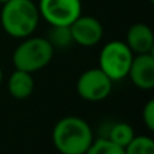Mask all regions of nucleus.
Instances as JSON below:
<instances>
[{"instance_id":"f257e3e1","label":"nucleus","mask_w":154,"mask_h":154,"mask_svg":"<svg viewBox=\"0 0 154 154\" xmlns=\"http://www.w3.org/2000/svg\"><path fill=\"white\" fill-rule=\"evenodd\" d=\"M51 141L61 154H85L93 142V131L81 118L65 116L53 127Z\"/></svg>"},{"instance_id":"f03ea898","label":"nucleus","mask_w":154,"mask_h":154,"mask_svg":"<svg viewBox=\"0 0 154 154\" xmlns=\"http://www.w3.org/2000/svg\"><path fill=\"white\" fill-rule=\"evenodd\" d=\"M39 11L32 0H10L4 3L0 12L2 27L10 37L23 39L37 30Z\"/></svg>"},{"instance_id":"7ed1b4c3","label":"nucleus","mask_w":154,"mask_h":154,"mask_svg":"<svg viewBox=\"0 0 154 154\" xmlns=\"http://www.w3.org/2000/svg\"><path fill=\"white\" fill-rule=\"evenodd\" d=\"M54 56V48L43 37L23 38L12 54V64L15 69L35 73L50 64Z\"/></svg>"},{"instance_id":"20e7f679","label":"nucleus","mask_w":154,"mask_h":154,"mask_svg":"<svg viewBox=\"0 0 154 154\" xmlns=\"http://www.w3.org/2000/svg\"><path fill=\"white\" fill-rule=\"evenodd\" d=\"M133 57V51L128 49L126 42L111 41L101 48L99 54V68L112 81H118L127 77Z\"/></svg>"},{"instance_id":"39448f33","label":"nucleus","mask_w":154,"mask_h":154,"mask_svg":"<svg viewBox=\"0 0 154 154\" xmlns=\"http://www.w3.org/2000/svg\"><path fill=\"white\" fill-rule=\"evenodd\" d=\"M38 11L50 26H70L81 15V0H39Z\"/></svg>"},{"instance_id":"423d86ee","label":"nucleus","mask_w":154,"mask_h":154,"mask_svg":"<svg viewBox=\"0 0 154 154\" xmlns=\"http://www.w3.org/2000/svg\"><path fill=\"white\" fill-rule=\"evenodd\" d=\"M77 95L87 101H101L112 91V80L100 68H92L81 73L76 82Z\"/></svg>"},{"instance_id":"0eeeda50","label":"nucleus","mask_w":154,"mask_h":154,"mask_svg":"<svg viewBox=\"0 0 154 154\" xmlns=\"http://www.w3.org/2000/svg\"><path fill=\"white\" fill-rule=\"evenodd\" d=\"M73 42L80 46H95L101 41L104 34L103 24L95 16L80 15L69 26Z\"/></svg>"},{"instance_id":"6e6552de","label":"nucleus","mask_w":154,"mask_h":154,"mask_svg":"<svg viewBox=\"0 0 154 154\" xmlns=\"http://www.w3.org/2000/svg\"><path fill=\"white\" fill-rule=\"evenodd\" d=\"M128 77L139 89L149 91L154 87V56L153 53L135 54L133 57Z\"/></svg>"},{"instance_id":"1a4fd4ad","label":"nucleus","mask_w":154,"mask_h":154,"mask_svg":"<svg viewBox=\"0 0 154 154\" xmlns=\"http://www.w3.org/2000/svg\"><path fill=\"white\" fill-rule=\"evenodd\" d=\"M126 45L133 54L153 53L154 35L152 29L145 23H135L130 26L126 34Z\"/></svg>"},{"instance_id":"9d476101","label":"nucleus","mask_w":154,"mask_h":154,"mask_svg":"<svg viewBox=\"0 0 154 154\" xmlns=\"http://www.w3.org/2000/svg\"><path fill=\"white\" fill-rule=\"evenodd\" d=\"M35 88V82L32 79V73L24 72V70L15 69L11 73L7 81V89L12 97L23 100L32 95Z\"/></svg>"},{"instance_id":"9b49d317","label":"nucleus","mask_w":154,"mask_h":154,"mask_svg":"<svg viewBox=\"0 0 154 154\" xmlns=\"http://www.w3.org/2000/svg\"><path fill=\"white\" fill-rule=\"evenodd\" d=\"M134 137H135L134 128L131 127L128 123L119 122V123H115V125L109 128V134L107 138H108L111 142L116 143L118 146L126 147L131 141H133Z\"/></svg>"},{"instance_id":"f8f14e48","label":"nucleus","mask_w":154,"mask_h":154,"mask_svg":"<svg viewBox=\"0 0 154 154\" xmlns=\"http://www.w3.org/2000/svg\"><path fill=\"white\" fill-rule=\"evenodd\" d=\"M46 39L56 49H65L73 43L69 26H50Z\"/></svg>"},{"instance_id":"ddd939ff","label":"nucleus","mask_w":154,"mask_h":154,"mask_svg":"<svg viewBox=\"0 0 154 154\" xmlns=\"http://www.w3.org/2000/svg\"><path fill=\"white\" fill-rule=\"evenodd\" d=\"M126 154H154V141L147 135L134 137L125 147Z\"/></svg>"},{"instance_id":"4468645a","label":"nucleus","mask_w":154,"mask_h":154,"mask_svg":"<svg viewBox=\"0 0 154 154\" xmlns=\"http://www.w3.org/2000/svg\"><path fill=\"white\" fill-rule=\"evenodd\" d=\"M85 154H126L125 147L118 146L116 143L111 142L108 138L93 139L92 145L87 150Z\"/></svg>"},{"instance_id":"2eb2a0df","label":"nucleus","mask_w":154,"mask_h":154,"mask_svg":"<svg viewBox=\"0 0 154 154\" xmlns=\"http://www.w3.org/2000/svg\"><path fill=\"white\" fill-rule=\"evenodd\" d=\"M142 119L143 123L150 131L154 130V100L150 99L146 104H145L143 109H142Z\"/></svg>"},{"instance_id":"dca6fc26","label":"nucleus","mask_w":154,"mask_h":154,"mask_svg":"<svg viewBox=\"0 0 154 154\" xmlns=\"http://www.w3.org/2000/svg\"><path fill=\"white\" fill-rule=\"evenodd\" d=\"M2 81H3V70L0 68V84H2Z\"/></svg>"},{"instance_id":"f3484780","label":"nucleus","mask_w":154,"mask_h":154,"mask_svg":"<svg viewBox=\"0 0 154 154\" xmlns=\"http://www.w3.org/2000/svg\"><path fill=\"white\" fill-rule=\"evenodd\" d=\"M7 2H10V0H0V4H4V3H7Z\"/></svg>"},{"instance_id":"a211bd4d","label":"nucleus","mask_w":154,"mask_h":154,"mask_svg":"<svg viewBox=\"0 0 154 154\" xmlns=\"http://www.w3.org/2000/svg\"><path fill=\"white\" fill-rule=\"evenodd\" d=\"M150 2H153V0H150Z\"/></svg>"},{"instance_id":"6ab92c4d","label":"nucleus","mask_w":154,"mask_h":154,"mask_svg":"<svg viewBox=\"0 0 154 154\" xmlns=\"http://www.w3.org/2000/svg\"><path fill=\"white\" fill-rule=\"evenodd\" d=\"M32 2H34V0H32Z\"/></svg>"}]
</instances>
